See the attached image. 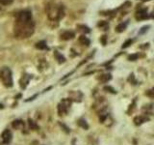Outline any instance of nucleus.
Listing matches in <instances>:
<instances>
[{
	"label": "nucleus",
	"instance_id": "1",
	"mask_svg": "<svg viewBox=\"0 0 154 145\" xmlns=\"http://www.w3.org/2000/svg\"><path fill=\"white\" fill-rule=\"evenodd\" d=\"M35 31V23L30 22H17L14 26V34L17 39H27L33 35Z\"/></svg>",
	"mask_w": 154,
	"mask_h": 145
},
{
	"label": "nucleus",
	"instance_id": "2",
	"mask_svg": "<svg viewBox=\"0 0 154 145\" xmlns=\"http://www.w3.org/2000/svg\"><path fill=\"white\" fill-rule=\"evenodd\" d=\"M46 13L49 20H59L65 16V10L63 5H56L54 3H49L46 7Z\"/></svg>",
	"mask_w": 154,
	"mask_h": 145
},
{
	"label": "nucleus",
	"instance_id": "3",
	"mask_svg": "<svg viewBox=\"0 0 154 145\" xmlns=\"http://www.w3.org/2000/svg\"><path fill=\"white\" fill-rule=\"evenodd\" d=\"M0 80L6 87L13 86V76L12 72L8 67H3L0 70Z\"/></svg>",
	"mask_w": 154,
	"mask_h": 145
},
{
	"label": "nucleus",
	"instance_id": "4",
	"mask_svg": "<svg viewBox=\"0 0 154 145\" xmlns=\"http://www.w3.org/2000/svg\"><path fill=\"white\" fill-rule=\"evenodd\" d=\"M71 100L70 98L68 99H64L62 100V102L58 105V113H59L60 116H63V115H66L70 109V105H71Z\"/></svg>",
	"mask_w": 154,
	"mask_h": 145
},
{
	"label": "nucleus",
	"instance_id": "5",
	"mask_svg": "<svg viewBox=\"0 0 154 145\" xmlns=\"http://www.w3.org/2000/svg\"><path fill=\"white\" fill-rule=\"evenodd\" d=\"M17 22H30L32 20V13L29 10H22L17 15Z\"/></svg>",
	"mask_w": 154,
	"mask_h": 145
},
{
	"label": "nucleus",
	"instance_id": "6",
	"mask_svg": "<svg viewBox=\"0 0 154 145\" xmlns=\"http://www.w3.org/2000/svg\"><path fill=\"white\" fill-rule=\"evenodd\" d=\"M12 138H13V134H12V132L10 130H5L3 133H2L1 138H2L3 143H5V144L10 143L11 140H12Z\"/></svg>",
	"mask_w": 154,
	"mask_h": 145
},
{
	"label": "nucleus",
	"instance_id": "7",
	"mask_svg": "<svg viewBox=\"0 0 154 145\" xmlns=\"http://www.w3.org/2000/svg\"><path fill=\"white\" fill-rule=\"evenodd\" d=\"M135 18H136L137 20H145V18H148L149 16L147 14V9H141L139 11H137L136 15H135Z\"/></svg>",
	"mask_w": 154,
	"mask_h": 145
},
{
	"label": "nucleus",
	"instance_id": "8",
	"mask_svg": "<svg viewBox=\"0 0 154 145\" xmlns=\"http://www.w3.org/2000/svg\"><path fill=\"white\" fill-rule=\"evenodd\" d=\"M75 34L72 31H65L61 34V39L62 40H65V41H68V40H71V39L74 38Z\"/></svg>",
	"mask_w": 154,
	"mask_h": 145
},
{
	"label": "nucleus",
	"instance_id": "9",
	"mask_svg": "<svg viewBox=\"0 0 154 145\" xmlns=\"http://www.w3.org/2000/svg\"><path fill=\"white\" fill-rule=\"evenodd\" d=\"M82 93L81 92H79V91H74V92H71L70 93V100L71 101H77V102H80L81 101V99H82Z\"/></svg>",
	"mask_w": 154,
	"mask_h": 145
},
{
	"label": "nucleus",
	"instance_id": "10",
	"mask_svg": "<svg viewBox=\"0 0 154 145\" xmlns=\"http://www.w3.org/2000/svg\"><path fill=\"white\" fill-rule=\"evenodd\" d=\"M12 126L15 130H21V129L24 128V122L20 119H17V120H15L14 122L12 123Z\"/></svg>",
	"mask_w": 154,
	"mask_h": 145
},
{
	"label": "nucleus",
	"instance_id": "11",
	"mask_svg": "<svg viewBox=\"0 0 154 145\" xmlns=\"http://www.w3.org/2000/svg\"><path fill=\"white\" fill-rule=\"evenodd\" d=\"M149 120V118L148 117H144V116H137V117L134 118V123L136 124L137 126L141 125V124L147 122V121Z\"/></svg>",
	"mask_w": 154,
	"mask_h": 145
},
{
	"label": "nucleus",
	"instance_id": "12",
	"mask_svg": "<svg viewBox=\"0 0 154 145\" xmlns=\"http://www.w3.org/2000/svg\"><path fill=\"white\" fill-rule=\"evenodd\" d=\"M30 78H31V76H28V75H24V76H22V78H21V80H20V86H21V88L24 89L25 87L27 86Z\"/></svg>",
	"mask_w": 154,
	"mask_h": 145
},
{
	"label": "nucleus",
	"instance_id": "13",
	"mask_svg": "<svg viewBox=\"0 0 154 145\" xmlns=\"http://www.w3.org/2000/svg\"><path fill=\"white\" fill-rule=\"evenodd\" d=\"M112 80V76L110 75V74H105V75H101L98 78V80L100 81V82H103V83H105V82H108L109 80Z\"/></svg>",
	"mask_w": 154,
	"mask_h": 145
},
{
	"label": "nucleus",
	"instance_id": "14",
	"mask_svg": "<svg viewBox=\"0 0 154 145\" xmlns=\"http://www.w3.org/2000/svg\"><path fill=\"white\" fill-rule=\"evenodd\" d=\"M79 43H80L81 45H84V46L89 47L90 44H91V41H90V39H88L86 36L82 35V36L79 37Z\"/></svg>",
	"mask_w": 154,
	"mask_h": 145
},
{
	"label": "nucleus",
	"instance_id": "15",
	"mask_svg": "<svg viewBox=\"0 0 154 145\" xmlns=\"http://www.w3.org/2000/svg\"><path fill=\"white\" fill-rule=\"evenodd\" d=\"M127 24H128V22H123V23H119V24L116 27V31L119 33H121L123 32L124 30H125V28L127 27Z\"/></svg>",
	"mask_w": 154,
	"mask_h": 145
},
{
	"label": "nucleus",
	"instance_id": "16",
	"mask_svg": "<svg viewBox=\"0 0 154 145\" xmlns=\"http://www.w3.org/2000/svg\"><path fill=\"white\" fill-rule=\"evenodd\" d=\"M77 28H78V30L80 31V32L85 33V34L91 32V29L88 27L87 25H84V24H79V25H77Z\"/></svg>",
	"mask_w": 154,
	"mask_h": 145
},
{
	"label": "nucleus",
	"instance_id": "17",
	"mask_svg": "<svg viewBox=\"0 0 154 145\" xmlns=\"http://www.w3.org/2000/svg\"><path fill=\"white\" fill-rule=\"evenodd\" d=\"M78 126L81 127L82 129H84V130H88V129H89V125H88V123L84 119L78 120Z\"/></svg>",
	"mask_w": 154,
	"mask_h": 145
},
{
	"label": "nucleus",
	"instance_id": "18",
	"mask_svg": "<svg viewBox=\"0 0 154 145\" xmlns=\"http://www.w3.org/2000/svg\"><path fill=\"white\" fill-rule=\"evenodd\" d=\"M36 47L39 49H47V46H46V43L44 41H41L39 43L36 44Z\"/></svg>",
	"mask_w": 154,
	"mask_h": 145
},
{
	"label": "nucleus",
	"instance_id": "19",
	"mask_svg": "<svg viewBox=\"0 0 154 145\" xmlns=\"http://www.w3.org/2000/svg\"><path fill=\"white\" fill-rule=\"evenodd\" d=\"M55 57L57 58V60H58V62H59V63H64L66 61V58L64 57L62 54H60L58 51H55Z\"/></svg>",
	"mask_w": 154,
	"mask_h": 145
},
{
	"label": "nucleus",
	"instance_id": "20",
	"mask_svg": "<svg viewBox=\"0 0 154 145\" xmlns=\"http://www.w3.org/2000/svg\"><path fill=\"white\" fill-rule=\"evenodd\" d=\"M28 124H29V127H30L32 130H37V129H39V126L37 125L36 122H34L33 120L29 119L28 120Z\"/></svg>",
	"mask_w": 154,
	"mask_h": 145
},
{
	"label": "nucleus",
	"instance_id": "21",
	"mask_svg": "<svg viewBox=\"0 0 154 145\" xmlns=\"http://www.w3.org/2000/svg\"><path fill=\"white\" fill-rule=\"evenodd\" d=\"M14 2V0H0V4L3 6H9Z\"/></svg>",
	"mask_w": 154,
	"mask_h": 145
},
{
	"label": "nucleus",
	"instance_id": "22",
	"mask_svg": "<svg viewBox=\"0 0 154 145\" xmlns=\"http://www.w3.org/2000/svg\"><path fill=\"white\" fill-rule=\"evenodd\" d=\"M139 58V54L135 53V54H131L128 56V60L129 61H136V60Z\"/></svg>",
	"mask_w": 154,
	"mask_h": 145
},
{
	"label": "nucleus",
	"instance_id": "23",
	"mask_svg": "<svg viewBox=\"0 0 154 145\" xmlns=\"http://www.w3.org/2000/svg\"><path fill=\"white\" fill-rule=\"evenodd\" d=\"M104 90L107 91V92H110V93H112V94H116V90L113 88V87H111V86H105L104 87Z\"/></svg>",
	"mask_w": 154,
	"mask_h": 145
},
{
	"label": "nucleus",
	"instance_id": "24",
	"mask_svg": "<svg viewBox=\"0 0 154 145\" xmlns=\"http://www.w3.org/2000/svg\"><path fill=\"white\" fill-rule=\"evenodd\" d=\"M132 42H133V40H131V39H129V40H127L126 42H124L123 45V49H125V47H128L130 45L132 44Z\"/></svg>",
	"mask_w": 154,
	"mask_h": 145
},
{
	"label": "nucleus",
	"instance_id": "25",
	"mask_svg": "<svg viewBox=\"0 0 154 145\" xmlns=\"http://www.w3.org/2000/svg\"><path fill=\"white\" fill-rule=\"evenodd\" d=\"M147 95L148 97H150V98L154 99V88H152L151 90H148L147 92Z\"/></svg>",
	"mask_w": 154,
	"mask_h": 145
},
{
	"label": "nucleus",
	"instance_id": "26",
	"mask_svg": "<svg viewBox=\"0 0 154 145\" xmlns=\"http://www.w3.org/2000/svg\"><path fill=\"white\" fill-rule=\"evenodd\" d=\"M148 29H149V26H147H147H144V27H143V28L140 30V34H144L145 32H147Z\"/></svg>",
	"mask_w": 154,
	"mask_h": 145
},
{
	"label": "nucleus",
	"instance_id": "27",
	"mask_svg": "<svg viewBox=\"0 0 154 145\" xmlns=\"http://www.w3.org/2000/svg\"><path fill=\"white\" fill-rule=\"evenodd\" d=\"M97 25H98V27H103V26L107 25V22H99Z\"/></svg>",
	"mask_w": 154,
	"mask_h": 145
},
{
	"label": "nucleus",
	"instance_id": "28",
	"mask_svg": "<svg viewBox=\"0 0 154 145\" xmlns=\"http://www.w3.org/2000/svg\"><path fill=\"white\" fill-rule=\"evenodd\" d=\"M101 43L103 44V46H105V45H106V36H102V38H101Z\"/></svg>",
	"mask_w": 154,
	"mask_h": 145
},
{
	"label": "nucleus",
	"instance_id": "29",
	"mask_svg": "<svg viewBox=\"0 0 154 145\" xmlns=\"http://www.w3.org/2000/svg\"><path fill=\"white\" fill-rule=\"evenodd\" d=\"M149 18H154V11L151 13V14L149 15Z\"/></svg>",
	"mask_w": 154,
	"mask_h": 145
},
{
	"label": "nucleus",
	"instance_id": "30",
	"mask_svg": "<svg viewBox=\"0 0 154 145\" xmlns=\"http://www.w3.org/2000/svg\"><path fill=\"white\" fill-rule=\"evenodd\" d=\"M143 1H144V2H145V1H149V0H143Z\"/></svg>",
	"mask_w": 154,
	"mask_h": 145
}]
</instances>
